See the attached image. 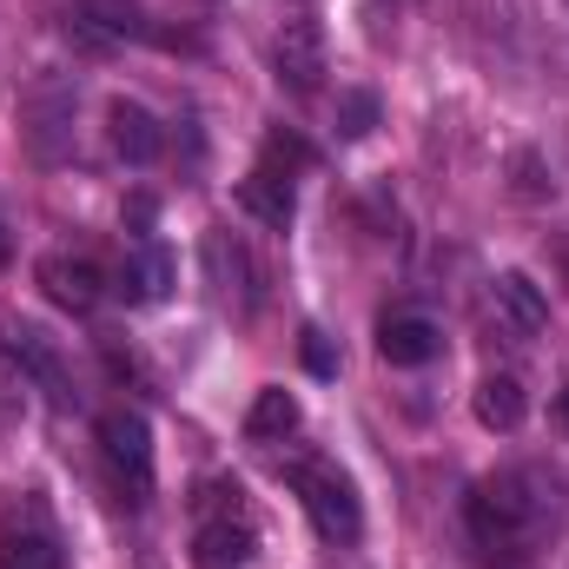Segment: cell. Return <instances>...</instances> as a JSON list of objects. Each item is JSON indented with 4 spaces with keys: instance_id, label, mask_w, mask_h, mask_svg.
Listing matches in <instances>:
<instances>
[{
    "instance_id": "6da1fadb",
    "label": "cell",
    "mask_w": 569,
    "mask_h": 569,
    "mask_svg": "<svg viewBox=\"0 0 569 569\" xmlns=\"http://www.w3.org/2000/svg\"><path fill=\"white\" fill-rule=\"evenodd\" d=\"M470 543L497 569H523L569 517L563 477L550 463H510L470 490Z\"/></svg>"
},
{
    "instance_id": "7a4b0ae2",
    "label": "cell",
    "mask_w": 569,
    "mask_h": 569,
    "mask_svg": "<svg viewBox=\"0 0 569 569\" xmlns=\"http://www.w3.org/2000/svg\"><path fill=\"white\" fill-rule=\"evenodd\" d=\"M192 517H199V530H192V569H246L252 563L259 530H252V517H246V490H239L232 477L199 483Z\"/></svg>"
},
{
    "instance_id": "3957f363",
    "label": "cell",
    "mask_w": 569,
    "mask_h": 569,
    "mask_svg": "<svg viewBox=\"0 0 569 569\" xmlns=\"http://www.w3.org/2000/svg\"><path fill=\"white\" fill-rule=\"evenodd\" d=\"M284 483L298 490V503H305V517L318 523L325 543H358V530H365V503H358V490H351V477H345L338 463H325V457H298V463H284Z\"/></svg>"
},
{
    "instance_id": "277c9868",
    "label": "cell",
    "mask_w": 569,
    "mask_h": 569,
    "mask_svg": "<svg viewBox=\"0 0 569 569\" xmlns=\"http://www.w3.org/2000/svg\"><path fill=\"white\" fill-rule=\"evenodd\" d=\"M100 457H107V470H113L127 503L152 497V430H146L140 411H107L100 418Z\"/></svg>"
},
{
    "instance_id": "5b68a950",
    "label": "cell",
    "mask_w": 569,
    "mask_h": 569,
    "mask_svg": "<svg viewBox=\"0 0 569 569\" xmlns=\"http://www.w3.org/2000/svg\"><path fill=\"white\" fill-rule=\"evenodd\" d=\"M0 569H60V530L40 497L0 510Z\"/></svg>"
},
{
    "instance_id": "8992f818",
    "label": "cell",
    "mask_w": 569,
    "mask_h": 569,
    "mask_svg": "<svg viewBox=\"0 0 569 569\" xmlns=\"http://www.w3.org/2000/svg\"><path fill=\"white\" fill-rule=\"evenodd\" d=\"M33 279H40V291H47L60 311H73V318H87V311L107 298V272H100L93 259H67V252H53V259L33 266Z\"/></svg>"
},
{
    "instance_id": "52a82bcc",
    "label": "cell",
    "mask_w": 569,
    "mask_h": 569,
    "mask_svg": "<svg viewBox=\"0 0 569 569\" xmlns=\"http://www.w3.org/2000/svg\"><path fill=\"white\" fill-rule=\"evenodd\" d=\"M318 73H325V33L311 13H291L279 27V80L291 93H318Z\"/></svg>"
},
{
    "instance_id": "ba28073f",
    "label": "cell",
    "mask_w": 569,
    "mask_h": 569,
    "mask_svg": "<svg viewBox=\"0 0 569 569\" xmlns=\"http://www.w3.org/2000/svg\"><path fill=\"white\" fill-rule=\"evenodd\" d=\"M206 279L226 311H252V259L232 232H206Z\"/></svg>"
},
{
    "instance_id": "9c48e42d",
    "label": "cell",
    "mask_w": 569,
    "mask_h": 569,
    "mask_svg": "<svg viewBox=\"0 0 569 569\" xmlns=\"http://www.w3.org/2000/svg\"><path fill=\"white\" fill-rule=\"evenodd\" d=\"M113 291H120L127 305H159V298L172 291V252H166V246H152V239H133V246H127V259H120Z\"/></svg>"
},
{
    "instance_id": "30bf717a",
    "label": "cell",
    "mask_w": 569,
    "mask_h": 569,
    "mask_svg": "<svg viewBox=\"0 0 569 569\" xmlns=\"http://www.w3.org/2000/svg\"><path fill=\"white\" fill-rule=\"evenodd\" d=\"M107 140H113V152H120L127 166H152V159L166 152V133H159V120L146 113L140 100H113V107H107Z\"/></svg>"
},
{
    "instance_id": "8fae6325",
    "label": "cell",
    "mask_w": 569,
    "mask_h": 569,
    "mask_svg": "<svg viewBox=\"0 0 569 569\" xmlns=\"http://www.w3.org/2000/svg\"><path fill=\"white\" fill-rule=\"evenodd\" d=\"M437 351H443V331L430 325L425 311H398V318L378 325V358L385 365H430Z\"/></svg>"
},
{
    "instance_id": "7c38bea8",
    "label": "cell",
    "mask_w": 569,
    "mask_h": 569,
    "mask_svg": "<svg viewBox=\"0 0 569 569\" xmlns=\"http://www.w3.org/2000/svg\"><path fill=\"white\" fill-rule=\"evenodd\" d=\"M291 172H279V166H252L246 179H239V212H252L259 226H291Z\"/></svg>"
},
{
    "instance_id": "4fadbf2b",
    "label": "cell",
    "mask_w": 569,
    "mask_h": 569,
    "mask_svg": "<svg viewBox=\"0 0 569 569\" xmlns=\"http://www.w3.org/2000/svg\"><path fill=\"white\" fill-rule=\"evenodd\" d=\"M80 33L93 40H152V13L140 0H80Z\"/></svg>"
},
{
    "instance_id": "5bb4252c",
    "label": "cell",
    "mask_w": 569,
    "mask_h": 569,
    "mask_svg": "<svg viewBox=\"0 0 569 569\" xmlns=\"http://www.w3.org/2000/svg\"><path fill=\"white\" fill-rule=\"evenodd\" d=\"M497 311H503V325H510L517 338H537V331L550 325V305H543V291L523 279V272H503V279H497Z\"/></svg>"
},
{
    "instance_id": "9a60e30c",
    "label": "cell",
    "mask_w": 569,
    "mask_h": 569,
    "mask_svg": "<svg viewBox=\"0 0 569 569\" xmlns=\"http://www.w3.org/2000/svg\"><path fill=\"white\" fill-rule=\"evenodd\" d=\"M298 430V398L284 391V385H266L259 398H252V418H246V437L252 443H279Z\"/></svg>"
},
{
    "instance_id": "2e32d148",
    "label": "cell",
    "mask_w": 569,
    "mask_h": 569,
    "mask_svg": "<svg viewBox=\"0 0 569 569\" xmlns=\"http://www.w3.org/2000/svg\"><path fill=\"white\" fill-rule=\"evenodd\" d=\"M523 411H530V398H523L517 378H483L477 385V425L483 430H517Z\"/></svg>"
},
{
    "instance_id": "e0dca14e",
    "label": "cell",
    "mask_w": 569,
    "mask_h": 569,
    "mask_svg": "<svg viewBox=\"0 0 569 569\" xmlns=\"http://www.w3.org/2000/svg\"><path fill=\"white\" fill-rule=\"evenodd\" d=\"M13 365H27L53 398H67V378H60V358H53V345H47V331L40 325H13Z\"/></svg>"
},
{
    "instance_id": "ac0fdd59",
    "label": "cell",
    "mask_w": 569,
    "mask_h": 569,
    "mask_svg": "<svg viewBox=\"0 0 569 569\" xmlns=\"http://www.w3.org/2000/svg\"><path fill=\"white\" fill-rule=\"evenodd\" d=\"M371 127H378V100H371V93H358V87H351V93H338V133H345V140H365Z\"/></svg>"
},
{
    "instance_id": "d6986e66",
    "label": "cell",
    "mask_w": 569,
    "mask_h": 569,
    "mask_svg": "<svg viewBox=\"0 0 569 569\" xmlns=\"http://www.w3.org/2000/svg\"><path fill=\"white\" fill-rule=\"evenodd\" d=\"M305 365H311L318 378H331V371H338V358H331V345H325L318 331H305Z\"/></svg>"
},
{
    "instance_id": "ffe728a7",
    "label": "cell",
    "mask_w": 569,
    "mask_h": 569,
    "mask_svg": "<svg viewBox=\"0 0 569 569\" xmlns=\"http://www.w3.org/2000/svg\"><path fill=\"white\" fill-rule=\"evenodd\" d=\"M0 266H7V232H0Z\"/></svg>"
}]
</instances>
